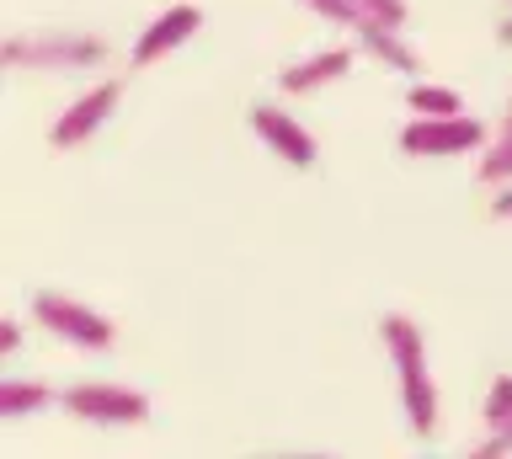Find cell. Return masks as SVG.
Here are the masks:
<instances>
[{
    "instance_id": "4fadbf2b",
    "label": "cell",
    "mask_w": 512,
    "mask_h": 459,
    "mask_svg": "<svg viewBox=\"0 0 512 459\" xmlns=\"http://www.w3.org/2000/svg\"><path fill=\"white\" fill-rule=\"evenodd\" d=\"M480 182H491V187L512 182V118H507L502 139H496V145L486 150V161H480Z\"/></svg>"
},
{
    "instance_id": "ac0fdd59",
    "label": "cell",
    "mask_w": 512,
    "mask_h": 459,
    "mask_svg": "<svg viewBox=\"0 0 512 459\" xmlns=\"http://www.w3.org/2000/svg\"><path fill=\"white\" fill-rule=\"evenodd\" d=\"M491 214H496V219H512V187H502V193H496Z\"/></svg>"
},
{
    "instance_id": "52a82bcc",
    "label": "cell",
    "mask_w": 512,
    "mask_h": 459,
    "mask_svg": "<svg viewBox=\"0 0 512 459\" xmlns=\"http://www.w3.org/2000/svg\"><path fill=\"white\" fill-rule=\"evenodd\" d=\"M251 123H256V134H262V145L272 150V155H283L288 166H315V139L299 129L294 118L283 113V107H272V102H262V107H251Z\"/></svg>"
},
{
    "instance_id": "5b68a950",
    "label": "cell",
    "mask_w": 512,
    "mask_h": 459,
    "mask_svg": "<svg viewBox=\"0 0 512 459\" xmlns=\"http://www.w3.org/2000/svg\"><path fill=\"white\" fill-rule=\"evenodd\" d=\"M64 411L80 422H123L134 427L150 417V395L144 390H128V385H75L64 390Z\"/></svg>"
},
{
    "instance_id": "3957f363",
    "label": "cell",
    "mask_w": 512,
    "mask_h": 459,
    "mask_svg": "<svg viewBox=\"0 0 512 459\" xmlns=\"http://www.w3.org/2000/svg\"><path fill=\"white\" fill-rule=\"evenodd\" d=\"M32 321L43 331H54L59 342L86 347V353H107L112 347V321L96 315L91 305H80V299H70V294H38L32 299Z\"/></svg>"
},
{
    "instance_id": "6da1fadb",
    "label": "cell",
    "mask_w": 512,
    "mask_h": 459,
    "mask_svg": "<svg viewBox=\"0 0 512 459\" xmlns=\"http://www.w3.org/2000/svg\"><path fill=\"white\" fill-rule=\"evenodd\" d=\"M384 347L395 358V374H400V406H406V422L416 438H432L438 433V385L427 374V342L416 321L406 315H384Z\"/></svg>"
},
{
    "instance_id": "2e32d148",
    "label": "cell",
    "mask_w": 512,
    "mask_h": 459,
    "mask_svg": "<svg viewBox=\"0 0 512 459\" xmlns=\"http://www.w3.org/2000/svg\"><path fill=\"white\" fill-rule=\"evenodd\" d=\"M363 22H390V27H406V0H358Z\"/></svg>"
},
{
    "instance_id": "8992f818",
    "label": "cell",
    "mask_w": 512,
    "mask_h": 459,
    "mask_svg": "<svg viewBox=\"0 0 512 459\" xmlns=\"http://www.w3.org/2000/svg\"><path fill=\"white\" fill-rule=\"evenodd\" d=\"M118 97H123V86L118 81H102V86H91L86 97H75L64 113L54 118V129H48V145L54 150H75V145H86V139L102 129V123L118 113Z\"/></svg>"
},
{
    "instance_id": "ba28073f",
    "label": "cell",
    "mask_w": 512,
    "mask_h": 459,
    "mask_svg": "<svg viewBox=\"0 0 512 459\" xmlns=\"http://www.w3.org/2000/svg\"><path fill=\"white\" fill-rule=\"evenodd\" d=\"M198 27H203V11H198V6H171V11H160V17L139 33V43H134V65H155L160 54L182 49V43L198 33Z\"/></svg>"
},
{
    "instance_id": "7a4b0ae2",
    "label": "cell",
    "mask_w": 512,
    "mask_h": 459,
    "mask_svg": "<svg viewBox=\"0 0 512 459\" xmlns=\"http://www.w3.org/2000/svg\"><path fill=\"white\" fill-rule=\"evenodd\" d=\"M107 59V43L91 33H32V38H6V65L11 70H38V75H70L91 70Z\"/></svg>"
},
{
    "instance_id": "9a60e30c",
    "label": "cell",
    "mask_w": 512,
    "mask_h": 459,
    "mask_svg": "<svg viewBox=\"0 0 512 459\" xmlns=\"http://www.w3.org/2000/svg\"><path fill=\"white\" fill-rule=\"evenodd\" d=\"M480 417H486V427H502V422L512 417V379H507V374L491 385V395H486V411H480Z\"/></svg>"
},
{
    "instance_id": "7c38bea8",
    "label": "cell",
    "mask_w": 512,
    "mask_h": 459,
    "mask_svg": "<svg viewBox=\"0 0 512 459\" xmlns=\"http://www.w3.org/2000/svg\"><path fill=\"white\" fill-rule=\"evenodd\" d=\"M406 107L411 113H422V118H448V113H464L454 91H443V86H411L406 91Z\"/></svg>"
},
{
    "instance_id": "9c48e42d",
    "label": "cell",
    "mask_w": 512,
    "mask_h": 459,
    "mask_svg": "<svg viewBox=\"0 0 512 459\" xmlns=\"http://www.w3.org/2000/svg\"><path fill=\"white\" fill-rule=\"evenodd\" d=\"M358 49H363L368 59H379V65L400 70V75H416V70H422L416 49L400 38V27H390V22H358Z\"/></svg>"
},
{
    "instance_id": "5bb4252c",
    "label": "cell",
    "mask_w": 512,
    "mask_h": 459,
    "mask_svg": "<svg viewBox=\"0 0 512 459\" xmlns=\"http://www.w3.org/2000/svg\"><path fill=\"white\" fill-rule=\"evenodd\" d=\"M304 6H310L315 17H326V22H336V27H358V22H363L358 0H304Z\"/></svg>"
},
{
    "instance_id": "277c9868",
    "label": "cell",
    "mask_w": 512,
    "mask_h": 459,
    "mask_svg": "<svg viewBox=\"0 0 512 459\" xmlns=\"http://www.w3.org/2000/svg\"><path fill=\"white\" fill-rule=\"evenodd\" d=\"M486 145V123L480 118H464V113H448V118H422L400 129V150L406 155H459V150H475Z\"/></svg>"
},
{
    "instance_id": "e0dca14e",
    "label": "cell",
    "mask_w": 512,
    "mask_h": 459,
    "mask_svg": "<svg viewBox=\"0 0 512 459\" xmlns=\"http://www.w3.org/2000/svg\"><path fill=\"white\" fill-rule=\"evenodd\" d=\"M480 459H496V454H512V417L502 422V427H491V438L486 443H480V449H475Z\"/></svg>"
},
{
    "instance_id": "30bf717a",
    "label": "cell",
    "mask_w": 512,
    "mask_h": 459,
    "mask_svg": "<svg viewBox=\"0 0 512 459\" xmlns=\"http://www.w3.org/2000/svg\"><path fill=\"white\" fill-rule=\"evenodd\" d=\"M347 70H352V49H326V54L304 59V65H288L278 75V86L288 91V97H304V91H320L326 81H342Z\"/></svg>"
},
{
    "instance_id": "d6986e66",
    "label": "cell",
    "mask_w": 512,
    "mask_h": 459,
    "mask_svg": "<svg viewBox=\"0 0 512 459\" xmlns=\"http://www.w3.org/2000/svg\"><path fill=\"white\" fill-rule=\"evenodd\" d=\"M16 342H22V331H16V321H6V326H0V347H6V353H11Z\"/></svg>"
},
{
    "instance_id": "8fae6325",
    "label": "cell",
    "mask_w": 512,
    "mask_h": 459,
    "mask_svg": "<svg viewBox=\"0 0 512 459\" xmlns=\"http://www.w3.org/2000/svg\"><path fill=\"white\" fill-rule=\"evenodd\" d=\"M48 401H54V390L38 385V379H6L0 385V417H32V411H43Z\"/></svg>"
}]
</instances>
